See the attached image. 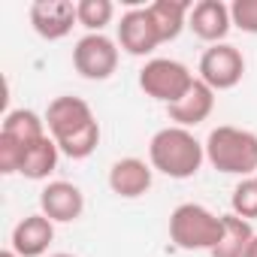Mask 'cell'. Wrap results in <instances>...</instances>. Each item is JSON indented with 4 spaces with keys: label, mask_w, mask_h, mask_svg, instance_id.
<instances>
[{
    "label": "cell",
    "mask_w": 257,
    "mask_h": 257,
    "mask_svg": "<svg viewBox=\"0 0 257 257\" xmlns=\"http://www.w3.org/2000/svg\"><path fill=\"white\" fill-rule=\"evenodd\" d=\"M206 161V146L185 127H164L149 143V164L152 170L170 176V179H194Z\"/></svg>",
    "instance_id": "obj_1"
},
{
    "label": "cell",
    "mask_w": 257,
    "mask_h": 257,
    "mask_svg": "<svg viewBox=\"0 0 257 257\" xmlns=\"http://www.w3.org/2000/svg\"><path fill=\"white\" fill-rule=\"evenodd\" d=\"M206 161L224 176H257V134L245 127L221 124L206 137Z\"/></svg>",
    "instance_id": "obj_2"
},
{
    "label": "cell",
    "mask_w": 257,
    "mask_h": 257,
    "mask_svg": "<svg viewBox=\"0 0 257 257\" xmlns=\"http://www.w3.org/2000/svg\"><path fill=\"white\" fill-rule=\"evenodd\" d=\"M224 218L200 203H182L170 215V239L182 251H212L221 242Z\"/></svg>",
    "instance_id": "obj_3"
},
{
    "label": "cell",
    "mask_w": 257,
    "mask_h": 257,
    "mask_svg": "<svg viewBox=\"0 0 257 257\" xmlns=\"http://www.w3.org/2000/svg\"><path fill=\"white\" fill-rule=\"evenodd\" d=\"M194 82H197V76L182 61H176V58H152L140 70V88L152 100L167 103V106H173L176 100H182Z\"/></svg>",
    "instance_id": "obj_4"
},
{
    "label": "cell",
    "mask_w": 257,
    "mask_h": 257,
    "mask_svg": "<svg viewBox=\"0 0 257 257\" xmlns=\"http://www.w3.org/2000/svg\"><path fill=\"white\" fill-rule=\"evenodd\" d=\"M73 67L88 82H106L118 70V43L106 34H85L73 49Z\"/></svg>",
    "instance_id": "obj_5"
},
{
    "label": "cell",
    "mask_w": 257,
    "mask_h": 257,
    "mask_svg": "<svg viewBox=\"0 0 257 257\" xmlns=\"http://www.w3.org/2000/svg\"><path fill=\"white\" fill-rule=\"evenodd\" d=\"M197 73H200V82H206L212 91H230L245 76V58L236 46L218 43L203 52Z\"/></svg>",
    "instance_id": "obj_6"
},
{
    "label": "cell",
    "mask_w": 257,
    "mask_h": 257,
    "mask_svg": "<svg viewBox=\"0 0 257 257\" xmlns=\"http://www.w3.org/2000/svg\"><path fill=\"white\" fill-rule=\"evenodd\" d=\"M91 124H97V118L82 97L64 94V97H55L46 109V127H49V137L55 143H64V140L88 131Z\"/></svg>",
    "instance_id": "obj_7"
},
{
    "label": "cell",
    "mask_w": 257,
    "mask_h": 257,
    "mask_svg": "<svg viewBox=\"0 0 257 257\" xmlns=\"http://www.w3.org/2000/svg\"><path fill=\"white\" fill-rule=\"evenodd\" d=\"M118 46L134 55V58H146L161 46V34L149 16V7H137L127 10L118 22Z\"/></svg>",
    "instance_id": "obj_8"
},
{
    "label": "cell",
    "mask_w": 257,
    "mask_h": 257,
    "mask_svg": "<svg viewBox=\"0 0 257 257\" xmlns=\"http://www.w3.org/2000/svg\"><path fill=\"white\" fill-rule=\"evenodd\" d=\"M31 25L43 40H64L79 25L73 0H37L31 7Z\"/></svg>",
    "instance_id": "obj_9"
},
{
    "label": "cell",
    "mask_w": 257,
    "mask_h": 257,
    "mask_svg": "<svg viewBox=\"0 0 257 257\" xmlns=\"http://www.w3.org/2000/svg\"><path fill=\"white\" fill-rule=\"evenodd\" d=\"M40 212L55 224L79 221L85 212V197L73 182H49L40 191Z\"/></svg>",
    "instance_id": "obj_10"
},
{
    "label": "cell",
    "mask_w": 257,
    "mask_h": 257,
    "mask_svg": "<svg viewBox=\"0 0 257 257\" xmlns=\"http://www.w3.org/2000/svg\"><path fill=\"white\" fill-rule=\"evenodd\" d=\"M188 28L194 31V37H200L203 43H224L230 28H233V19H230V7L221 4V0H200V4L191 7V16H188Z\"/></svg>",
    "instance_id": "obj_11"
},
{
    "label": "cell",
    "mask_w": 257,
    "mask_h": 257,
    "mask_svg": "<svg viewBox=\"0 0 257 257\" xmlns=\"http://www.w3.org/2000/svg\"><path fill=\"white\" fill-rule=\"evenodd\" d=\"M52 239H55V221H49L43 212H37V215L22 218V221L13 227L10 248H13L19 257H43V254L49 251Z\"/></svg>",
    "instance_id": "obj_12"
},
{
    "label": "cell",
    "mask_w": 257,
    "mask_h": 257,
    "mask_svg": "<svg viewBox=\"0 0 257 257\" xmlns=\"http://www.w3.org/2000/svg\"><path fill=\"white\" fill-rule=\"evenodd\" d=\"M215 109V91L206 85V82H194L188 88V94L182 100H176L173 106H167V115L176 127H185V131H191V127L203 124Z\"/></svg>",
    "instance_id": "obj_13"
},
{
    "label": "cell",
    "mask_w": 257,
    "mask_h": 257,
    "mask_svg": "<svg viewBox=\"0 0 257 257\" xmlns=\"http://www.w3.org/2000/svg\"><path fill=\"white\" fill-rule=\"evenodd\" d=\"M152 173H155L152 164H146L140 158H121L109 170V188L115 197L137 200L152 188Z\"/></svg>",
    "instance_id": "obj_14"
},
{
    "label": "cell",
    "mask_w": 257,
    "mask_h": 257,
    "mask_svg": "<svg viewBox=\"0 0 257 257\" xmlns=\"http://www.w3.org/2000/svg\"><path fill=\"white\" fill-rule=\"evenodd\" d=\"M0 134L22 143L25 149H31L34 143L49 137V127H46V118H40L34 109H10L4 124H0Z\"/></svg>",
    "instance_id": "obj_15"
},
{
    "label": "cell",
    "mask_w": 257,
    "mask_h": 257,
    "mask_svg": "<svg viewBox=\"0 0 257 257\" xmlns=\"http://www.w3.org/2000/svg\"><path fill=\"white\" fill-rule=\"evenodd\" d=\"M149 16L161 34V43H173L188 28L191 4H185V0H155V4H149Z\"/></svg>",
    "instance_id": "obj_16"
},
{
    "label": "cell",
    "mask_w": 257,
    "mask_h": 257,
    "mask_svg": "<svg viewBox=\"0 0 257 257\" xmlns=\"http://www.w3.org/2000/svg\"><path fill=\"white\" fill-rule=\"evenodd\" d=\"M221 218H224V233H221V242H218L209 254H212V257H245L251 239L257 236V233L251 230V221H245V218H239V215H233V212H227V215H221Z\"/></svg>",
    "instance_id": "obj_17"
},
{
    "label": "cell",
    "mask_w": 257,
    "mask_h": 257,
    "mask_svg": "<svg viewBox=\"0 0 257 257\" xmlns=\"http://www.w3.org/2000/svg\"><path fill=\"white\" fill-rule=\"evenodd\" d=\"M58 158H61V149L52 137H43L40 143H34L28 152H25V164H22V176L25 179H34V182H43L49 179L55 170H58Z\"/></svg>",
    "instance_id": "obj_18"
},
{
    "label": "cell",
    "mask_w": 257,
    "mask_h": 257,
    "mask_svg": "<svg viewBox=\"0 0 257 257\" xmlns=\"http://www.w3.org/2000/svg\"><path fill=\"white\" fill-rule=\"evenodd\" d=\"M76 16H79V25L88 34H103V28L115 16V7H112V0H79Z\"/></svg>",
    "instance_id": "obj_19"
},
{
    "label": "cell",
    "mask_w": 257,
    "mask_h": 257,
    "mask_svg": "<svg viewBox=\"0 0 257 257\" xmlns=\"http://www.w3.org/2000/svg\"><path fill=\"white\" fill-rule=\"evenodd\" d=\"M230 209H233V215H239V218H245V221L257 218V179H254V176H251V179H242V182L233 188Z\"/></svg>",
    "instance_id": "obj_20"
},
{
    "label": "cell",
    "mask_w": 257,
    "mask_h": 257,
    "mask_svg": "<svg viewBox=\"0 0 257 257\" xmlns=\"http://www.w3.org/2000/svg\"><path fill=\"white\" fill-rule=\"evenodd\" d=\"M230 19H233V28H239L242 34L257 37V0H233Z\"/></svg>",
    "instance_id": "obj_21"
},
{
    "label": "cell",
    "mask_w": 257,
    "mask_h": 257,
    "mask_svg": "<svg viewBox=\"0 0 257 257\" xmlns=\"http://www.w3.org/2000/svg\"><path fill=\"white\" fill-rule=\"evenodd\" d=\"M25 146L10 140L0 134V173L4 176H13V173H22V164H25Z\"/></svg>",
    "instance_id": "obj_22"
},
{
    "label": "cell",
    "mask_w": 257,
    "mask_h": 257,
    "mask_svg": "<svg viewBox=\"0 0 257 257\" xmlns=\"http://www.w3.org/2000/svg\"><path fill=\"white\" fill-rule=\"evenodd\" d=\"M245 257H257V236L251 239V245H248V254H245Z\"/></svg>",
    "instance_id": "obj_23"
},
{
    "label": "cell",
    "mask_w": 257,
    "mask_h": 257,
    "mask_svg": "<svg viewBox=\"0 0 257 257\" xmlns=\"http://www.w3.org/2000/svg\"><path fill=\"white\" fill-rule=\"evenodd\" d=\"M0 257H19V254H16L13 248H7V251H0Z\"/></svg>",
    "instance_id": "obj_24"
},
{
    "label": "cell",
    "mask_w": 257,
    "mask_h": 257,
    "mask_svg": "<svg viewBox=\"0 0 257 257\" xmlns=\"http://www.w3.org/2000/svg\"><path fill=\"white\" fill-rule=\"evenodd\" d=\"M49 257H76V254H67V251H58V254H49Z\"/></svg>",
    "instance_id": "obj_25"
},
{
    "label": "cell",
    "mask_w": 257,
    "mask_h": 257,
    "mask_svg": "<svg viewBox=\"0 0 257 257\" xmlns=\"http://www.w3.org/2000/svg\"><path fill=\"white\" fill-rule=\"evenodd\" d=\"M254 179H257V176H254Z\"/></svg>",
    "instance_id": "obj_26"
}]
</instances>
